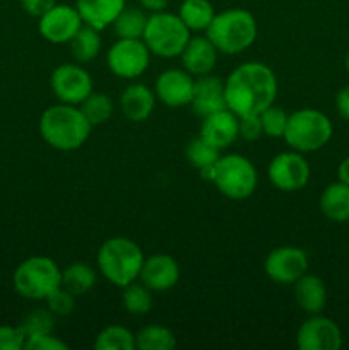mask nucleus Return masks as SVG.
<instances>
[{
	"label": "nucleus",
	"instance_id": "obj_1",
	"mask_svg": "<svg viewBox=\"0 0 349 350\" xmlns=\"http://www.w3.org/2000/svg\"><path fill=\"white\" fill-rule=\"evenodd\" d=\"M226 106L238 118L260 115L274 105L277 96L276 74L260 62H246L224 81Z\"/></svg>",
	"mask_w": 349,
	"mask_h": 350
},
{
	"label": "nucleus",
	"instance_id": "obj_2",
	"mask_svg": "<svg viewBox=\"0 0 349 350\" xmlns=\"http://www.w3.org/2000/svg\"><path fill=\"white\" fill-rule=\"evenodd\" d=\"M91 130L92 125L81 108L67 103L50 106L40 118V133L43 140L51 149L62 152H72L84 146Z\"/></svg>",
	"mask_w": 349,
	"mask_h": 350
},
{
	"label": "nucleus",
	"instance_id": "obj_3",
	"mask_svg": "<svg viewBox=\"0 0 349 350\" xmlns=\"http://www.w3.org/2000/svg\"><path fill=\"white\" fill-rule=\"evenodd\" d=\"M146 260L142 250L125 236H115L109 238L99 246L96 263L108 282L116 287H125L139 279L140 269Z\"/></svg>",
	"mask_w": 349,
	"mask_h": 350
},
{
	"label": "nucleus",
	"instance_id": "obj_4",
	"mask_svg": "<svg viewBox=\"0 0 349 350\" xmlns=\"http://www.w3.org/2000/svg\"><path fill=\"white\" fill-rule=\"evenodd\" d=\"M257 21L245 9H228L216 14L205 29V36L214 43L219 53L238 55L248 50L257 40Z\"/></svg>",
	"mask_w": 349,
	"mask_h": 350
},
{
	"label": "nucleus",
	"instance_id": "obj_5",
	"mask_svg": "<svg viewBox=\"0 0 349 350\" xmlns=\"http://www.w3.org/2000/svg\"><path fill=\"white\" fill-rule=\"evenodd\" d=\"M62 282V269L43 255L29 256L14 270L12 284L21 297L29 301H44Z\"/></svg>",
	"mask_w": 349,
	"mask_h": 350
},
{
	"label": "nucleus",
	"instance_id": "obj_6",
	"mask_svg": "<svg viewBox=\"0 0 349 350\" xmlns=\"http://www.w3.org/2000/svg\"><path fill=\"white\" fill-rule=\"evenodd\" d=\"M332 132H334V126L325 113L305 108L287 116L283 139L291 149L298 152H315L327 146L328 140L332 139Z\"/></svg>",
	"mask_w": 349,
	"mask_h": 350
},
{
	"label": "nucleus",
	"instance_id": "obj_7",
	"mask_svg": "<svg viewBox=\"0 0 349 350\" xmlns=\"http://www.w3.org/2000/svg\"><path fill=\"white\" fill-rule=\"evenodd\" d=\"M190 38V29L185 26L180 16L161 10L147 17L142 41L149 48L151 55L173 58L180 57Z\"/></svg>",
	"mask_w": 349,
	"mask_h": 350
},
{
	"label": "nucleus",
	"instance_id": "obj_8",
	"mask_svg": "<svg viewBox=\"0 0 349 350\" xmlns=\"http://www.w3.org/2000/svg\"><path fill=\"white\" fill-rule=\"evenodd\" d=\"M214 181L219 191L231 200H245L257 188V170L248 157L226 154L214 164Z\"/></svg>",
	"mask_w": 349,
	"mask_h": 350
},
{
	"label": "nucleus",
	"instance_id": "obj_9",
	"mask_svg": "<svg viewBox=\"0 0 349 350\" xmlns=\"http://www.w3.org/2000/svg\"><path fill=\"white\" fill-rule=\"evenodd\" d=\"M106 64L116 77L137 79L149 68L151 51L142 40L118 38L109 46Z\"/></svg>",
	"mask_w": 349,
	"mask_h": 350
},
{
	"label": "nucleus",
	"instance_id": "obj_10",
	"mask_svg": "<svg viewBox=\"0 0 349 350\" xmlns=\"http://www.w3.org/2000/svg\"><path fill=\"white\" fill-rule=\"evenodd\" d=\"M51 91L60 103L79 106L92 92V77L77 64H62L50 77Z\"/></svg>",
	"mask_w": 349,
	"mask_h": 350
},
{
	"label": "nucleus",
	"instance_id": "obj_11",
	"mask_svg": "<svg viewBox=\"0 0 349 350\" xmlns=\"http://www.w3.org/2000/svg\"><path fill=\"white\" fill-rule=\"evenodd\" d=\"M310 164L298 150L281 152L270 161L269 180L277 190L281 191H298L307 187L310 180Z\"/></svg>",
	"mask_w": 349,
	"mask_h": 350
},
{
	"label": "nucleus",
	"instance_id": "obj_12",
	"mask_svg": "<svg viewBox=\"0 0 349 350\" xmlns=\"http://www.w3.org/2000/svg\"><path fill=\"white\" fill-rule=\"evenodd\" d=\"M308 270L307 253L296 246H279L267 255L263 272L276 284L291 286Z\"/></svg>",
	"mask_w": 349,
	"mask_h": 350
},
{
	"label": "nucleus",
	"instance_id": "obj_13",
	"mask_svg": "<svg viewBox=\"0 0 349 350\" xmlns=\"http://www.w3.org/2000/svg\"><path fill=\"white\" fill-rule=\"evenodd\" d=\"M296 344L301 350H339L342 345V332L334 320L310 314L300 327Z\"/></svg>",
	"mask_w": 349,
	"mask_h": 350
},
{
	"label": "nucleus",
	"instance_id": "obj_14",
	"mask_svg": "<svg viewBox=\"0 0 349 350\" xmlns=\"http://www.w3.org/2000/svg\"><path fill=\"white\" fill-rule=\"evenodd\" d=\"M38 19H40L38 23L40 34L53 44L68 43L84 24L75 7L58 5V3Z\"/></svg>",
	"mask_w": 349,
	"mask_h": 350
},
{
	"label": "nucleus",
	"instance_id": "obj_15",
	"mask_svg": "<svg viewBox=\"0 0 349 350\" xmlns=\"http://www.w3.org/2000/svg\"><path fill=\"white\" fill-rule=\"evenodd\" d=\"M195 79L185 68H168L161 72L154 84V94L168 108H183L194 98Z\"/></svg>",
	"mask_w": 349,
	"mask_h": 350
},
{
	"label": "nucleus",
	"instance_id": "obj_16",
	"mask_svg": "<svg viewBox=\"0 0 349 350\" xmlns=\"http://www.w3.org/2000/svg\"><path fill=\"white\" fill-rule=\"evenodd\" d=\"M139 279L153 293H164L177 286L180 279V265L171 255L154 253L144 260Z\"/></svg>",
	"mask_w": 349,
	"mask_h": 350
},
{
	"label": "nucleus",
	"instance_id": "obj_17",
	"mask_svg": "<svg viewBox=\"0 0 349 350\" xmlns=\"http://www.w3.org/2000/svg\"><path fill=\"white\" fill-rule=\"evenodd\" d=\"M238 126L240 118L231 109L226 108L204 116L201 125V137L216 149L222 150L231 146L240 137Z\"/></svg>",
	"mask_w": 349,
	"mask_h": 350
},
{
	"label": "nucleus",
	"instance_id": "obj_18",
	"mask_svg": "<svg viewBox=\"0 0 349 350\" xmlns=\"http://www.w3.org/2000/svg\"><path fill=\"white\" fill-rule=\"evenodd\" d=\"M190 105L194 111L202 118L228 108L226 106L224 81L211 74L198 75L194 85V98H192Z\"/></svg>",
	"mask_w": 349,
	"mask_h": 350
},
{
	"label": "nucleus",
	"instance_id": "obj_19",
	"mask_svg": "<svg viewBox=\"0 0 349 350\" xmlns=\"http://www.w3.org/2000/svg\"><path fill=\"white\" fill-rule=\"evenodd\" d=\"M218 48L207 36H194L181 51V65L192 75L211 74L218 62Z\"/></svg>",
	"mask_w": 349,
	"mask_h": 350
},
{
	"label": "nucleus",
	"instance_id": "obj_20",
	"mask_svg": "<svg viewBox=\"0 0 349 350\" xmlns=\"http://www.w3.org/2000/svg\"><path fill=\"white\" fill-rule=\"evenodd\" d=\"M156 94L144 84H132L120 96V109L129 122H146L156 106Z\"/></svg>",
	"mask_w": 349,
	"mask_h": 350
},
{
	"label": "nucleus",
	"instance_id": "obj_21",
	"mask_svg": "<svg viewBox=\"0 0 349 350\" xmlns=\"http://www.w3.org/2000/svg\"><path fill=\"white\" fill-rule=\"evenodd\" d=\"M125 5L127 0H77L75 9L82 23L103 31L105 27L112 26Z\"/></svg>",
	"mask_w": 349,
	"mask_h": 350
},
{
	"label": "nucleus",
	"instance_id": "obj_22",
	"mask_svg": "<svg viewBox=\"0 0 349 350\" xmlns=\"http://www.w3.org/2000/svg\"><path fill=\"white\" fill-rule=\"evenodd\" d=\"M293 286L294 299L305 313L318 314L324 311L325 304H327V289L320 277L305 273Z\"/></svg>",
	"mask_w": 349,
	"mask_h": 350
},
{
	"label": "nucleus",
	"instance_id": "obj_23",
	"mask_svg": "<svg viewBox=\"0 0 349 350\" xmlns=\"http://www.w3.org/2000/svg\"><path fill=\"white\" fill-rule=\"evenodd\" d=\"M320 211L328 221L346 222L349 221V187L341 183H332L322 191Z\"/></svg>",
	"mask_w": 349,
	"mask_h": 350
},
{
	"label": "nucleus",
	"instance_id": "obj_24",
	"mask_svg": "<svg viewBox=\"0 0 349 350\" xmlns=\"http://www.w3.org/2000/svg\"><path fill=\"white\" fill-rule=\"evenodd\" d=\"M101 36L99 31L94 27L82 24L81 29L74 34L68 46H70V53L77 64H86V62L94 60L101 51Z\"/></svg>",
	"mask_w": 349,
	"mask_h": 350
},
{
	"label": "nucleus",
	"instance_id": "obj_25",
	"mask_svg": "<svg viewBox=\"0 0 349 350\" xmlns=\"http://www.w3.org/2000/svg\"><path fill=\"white\" fill-rule=\"evenodd\" d=\"M96 284V272L89 263L75 262L62 270L60 286L74 294L75 297L89 293Z\"/></svg>",
	"mask_w": 349,
	"mask_h": 350
},
{
	"label": "nucleus",
	"instance_id": "obj_26",
	"mask_svg": "<svg viewBox=\"0 0 349 350\" xmlns=\"http://www.w3.org/2000/svg\"><path fill=\"white\" fill-rule=\"evenodd\" d=\"M180 19L190 31H205L216 16V10L209 0H181Z\"/></svg>",
	"mask_w": 349,
	"mask_h": 350
},
{
	"label": "nucleus",
	"instance_id": "obj_27",
	"mask_svg": "<svg viewBox=\"0 0 349 350\" xmlns=\"http://www.w3.org/2000/svg\"><path fill=\"white\" fill-rule=\"evenodd\" d=\"M147 16L144 9L139 7H127L113 21V31L116 38H129V40H142L146 31Z\"/></svg>",
	"mask_w": 349,
	"mask_h": 350
},
{
	"label": "nucleus",
	"instance_id": "obj_28",
	"mask_svg": "<svg viewBox=\"0 0 349 350\" xmlns=\"http://www.w3.org/2000/svg\"><path fill=\"white\" fill-rule=\"evenodd\" d=\"M177 345V337L163 325H147L135 335V349L171 350Z\"/></svg>",
	"mask_w": 349,
	"mask_h": 350
},
{
	"label": "nucleus",
	"instance_id": "obj_29",
	"mask_svg": "<svg viewBox=\"0 0 349 350\" xmlns=\"http://www.w3.org/2000/svg\"><path fill=\"white\" fill-rule=\"evenodd\" d=\"M96 350H133L135 349V335L125 327L109 325L103 328L94 340Z\"/></svg>",
	"mask_w": 349,
	"mask_h": 350
},
{
	"label": "nucleus",
	"instance_id": "obj_30",
	"mask_svg": "<svg viewBox=\"0 0 349 350\" xmlns=\"http://www.w3.org/2000/svg\"><path fill=\"white\" fill-rule=\"evenodd\" d=\"M79 108H81V111L84 113V116L88 118V122L91 123L92 126H98L112 118L115 105H113L109 96L103 94V92L92 91L91 94L79 105Z\"/></svg>",
	"mask_w": 349,
	"mask_h": 350
},
{
	"label": "nucleus",
	"instance_id": "obj_31",
	"mask_svg": "<svg viewBox=\"0 0 349 350\" xmlns=\"http://www.w3.org/2000/svg\"><path fill=\"white\" fill-rule=\"evenodd\" d=\"M151 293L153 291L147 289L144 284L132 282L123 287L122 303L127 313L133 314V317H144V314L149 313L151 308H153V296H151Z\"/></svg>",
	"mask_w": 349,
	"mask_h": 350
},
{
	"label": "nucleus",
	"instance_id": "obj_32",
	"mask_svg": "<svg viewBox=\"0 0 349 350\" xmlns=\"http://www.w3.org/2000/svg\"><path fill=\"white\" fill-rule=\"evenodd\" d=\"M185 156H187V161L195 170H201V167L218 163V159L221 157V150L216 149L214 146H211L207 140L198 135L197 139L188 144L187 149H185Z\"/></svg>",
	"mask_w": 349,
	"mask_h": 350
},
{
	"label": "nucleus",
	"instance_id": "obj_33",
	"mask_svg": "<svg viewBox=\"0 0 349 350\" xmlns=\"http://www.w3.org/2000/svg\"><path fill=\"white\" fill-rule=\"evenodd\" d=\"M55 327V314L50 310H34L24 317L21 328L26 337L38 334H51Z\"/></svg>",
	"mask_w": 349,
	"mask_h": 350
},
{
	"label": "nucleus",
	"instance_id": "obj_34",
	"mask_svg": "<svg viewBox=\"0 0 349 350\" xmlns=\"http://www.w3.org/2000/svg\"><path fill=\"white\" fill-rule=\"evenodd\" d=\"M259 116L260 122H262L263 135L270 137V139H279V137L284 135V130H286L287 125V116H289L284 109L270 105Z\"/></svg>",
	"mask_w": 349,
	"mask_h": 350
},
{
	"label": "nucleus",
	"instance_id": "obj_35",
	"mask_svg": "<svg viewBox=\"0 0 349 350\" xmlns=\"http://www.w3.org/2000/svg\"><path fill=\"white\" fill-rule=\"evenodd\" d=\"M44 301L55 317H68L75 310V296L62 286H58Z\"/></svg>",
	"mask_w": 349,
	"mask_h": 350
},
{
	"label": "nucleus",
	"instance_id": "obj_36",
	"mask_svg": "<svg viewBox=\"0 0 349 350\" xmlns=\"http://www.w3.org/2000/svg\"><path fill=\"white\" fill-rule=\"evenodd\" d=\"M24 349L26 350H67L68 345L58 337H55L53 332L51 334H38L26 337L24 342Z\"/></svg>",
	"mask_w": 349,
	"mask_h": 350
},
{
	"label": "nucleus",
	"instance_id": "obj_37",
	"mask_svg": "<svg viewBox=\"0 0 349 350\" xmlns=\"http://www.w3.org/2000/svg\"><path fill=\"white\" fill-rule=\"evenodd\" d=\"M26 334L19 327L0 325V350H21L24 349Z\"/></svg>",
	"mask_w": 349,
	"mask_h": 350
},
{
	"label": "nucleus",
	"instance_id": "obj_38",
	"mask_svg": "<svg viewBox=\"0 0 349 350\" xmlns=\"http://www.w3.org/2000/svg\"><path fill=\"white\" fill-rule=\"evenodd\" d=\"M238 133L243 140H248V142H253V140L260 139V137L263 135L260 116L259 115L242 116V118H240Z\"/></svg>",
	"mask_w": 349,
	"mask_h": 350
},
{
	"label": "nucleus",
	"instance_id": "obj_39",
	"mask_svg": "<svg viewBox=\"0 0 349 350\" xmlns=\"http://www.w3.org/2000/svg\"><path fill=\"white\" fill-rule=\"evenodd\" d=\"M24 12H27L33 17H41L44 12L57 5V0H21Z\"/></svg>",
	"mask_w": 349,
	"mask_h": 350
},
{
	"label": "nucleus",
	"instance_id": "obj_40",
	"mask_svg": "<svg viewBox=\"0 0 349 350\" xmlns=\"http://www.w3.org/2000/svg\"><path fill=\"white\" fill-rule=\"evenodd\" d=\"M335 108H337L341 118L349 122V85L348 88H342L337 92V96H335Z\"/></svg>",
	"mask_w": 349,
	"mask_h": 350
},
{
	"label": "nucleus",
	"instance_id": "obj_41",
	"mask_svg": "<svg viewBox=\"0 0 349 350\" xmlns=\"http://www.w3.org/2000/svg\"><path fill=\"white\" fill-rule=\"evenodd\" d=\"M168 2L170 0H139L140 7L146 10H149V12H161V10H164L168 7Z\"/></svg>",
	"mask_w": 349,
	"mask_h": 350
},
{
	"label": "nucleus",
	"instance_id": "obj_42",
	"mask_svg": "<svg viewBox=\"0 0 349 350\" xmlns=\"http://www.w3.org/2000/svg\"><path fill=\"white\" fill-rule=\"evenodd\" d=\"M337 178H339V181H341V183L348 185V187H349V156L346 157V159L342 161L341 164H339Z\"/></svg>",
	"mask_w": 349,
	"mask_h": 350
},
{
	"label": "nucleus",
	"instance_id": "obj_43",
	"mask_svg": "<svg viewBox=\"0 0 349 350\" xmlns=\"http://www.w3.org/2000/svg\"><path fill=\"white\" fill-rule=\"evenodd\" d=\"M214 164H211V166H205V167H201L198 170V174H201V178L204 181H209V183H212L214 181Z\"/></svg>",
	"mask_w": 349,
	"mask_h": 350
},
{
	"label": "nucleus",
	"instance_id": "obj_44",
	"mask_svg": "<svg viewBox=\"0 0 349 350\" xmlns=\"http://www.w3.org/2000/svg\"><path fill=\"white\" fill-rule=\"evenodd\" d=\"M344 65H346V70H348V74H349V51H348V55H346Z\"/></svg>",
	"mask_w": 349,
	"mask_h": 350
}]
</instances>
